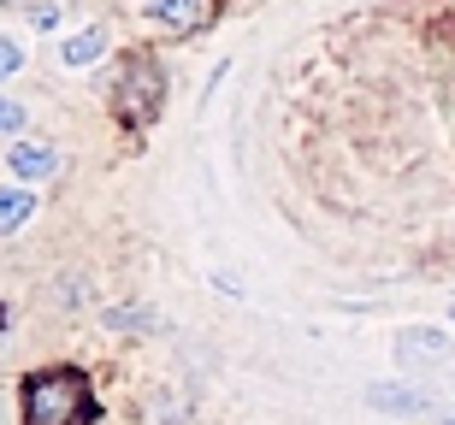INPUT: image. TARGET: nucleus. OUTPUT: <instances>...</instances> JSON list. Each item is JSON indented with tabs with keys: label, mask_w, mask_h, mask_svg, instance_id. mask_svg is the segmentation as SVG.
I'll return each instance as SVG.
<instances>
[{
	"label": "nucleus",
	"mask_w": 455,
	"mask_h": 425,
	"mask_svg": "<svg viewBox=\"0 0 455 425\" xmlns=\"http://www.w3.org/2000/svg\"><path fill=\"white\" fill-rule=\"evenodd\" d=\"M426 355H450L443 331H403L396 337V360H426Z\"/></svg>",
	"instance_id": "obj_7"
},
{
	"label": "nucleus",
	"mask_w": 455,
	"mask_h": 425,
	"mask_svg": "<svg viewBox=\"0 0 455 425\" xmlns=\"http://www.w3.org/2000/svg\"><path fill=\"white\" fill-rule=\"evenodd\" d=\"M160 89H166V71L154 66L148 53L124 59V77H118V89H113L118 119H124V124H136V130H142L148 119H160V101H166Z\"/></svg>",
	"instance_id": "obj_2"
},
{
	"label": "nucleus",
	"mask_w": 455,
	"mask_h": 425,
	"mask_svg": "<svg viewBox=\"0 0 455 425\" xmlns=\"http://www.w3.org/2000/svg\"><path fill=\"white\" fill-rule=\"evenodd\" d=\"M18 66H24V48H18V42H6V35H0V77H12Z\"/></svg>",
	"instance_id": "obj_9"
},
{
	"label": "nucleus",
	"mask_w": 455,
	"mask_h": 425,
	"mask_svg": "<svg viewBox=\"0 0 455 425\" xmlns=\"http://www.w3.org/2000/svg\"><path fill=\"white\" fill-rule=\"evenodd\" d=\"M148 18L160 30H196V24H207V6L202 0H154Z\"/></svg>",
	"instance_id": "obj_4"
},
{
	"label": "nucleus",
	"mask_w": 455,
	"mask_h": 425,
	"mask_svg": "<svg viewBox=\"0 0 455 425\" xmlns=\"http://www.w3.org/2000/svg\"><path fill=\"white\" fill-rule=\"evenodd\" d=\"M0 130H12V137L24 130V106H18V101H6V95H0Z\"/></svg>",
	"instance_id": "obj_10"
},
{
	"label": "nucleus",
	"mask_w": 455,
	"mask_h": 425,
	"mask_svg": "<svg viewBox=\"0 0 455 425\" xmlns=\"http://www.w3.org/2000/svg\"><path fill=\"white\" fill-rule=\"evenodd\" d=\"M6 166H12L18 177H48V171L60 166V148H48V142H12V148H6Z\"/></svg>",
	"instance_id": "obj_3"
},
{
	"label": "nucleus",
	"mask_w": 455,
	"mask_h": 425,
	"mask_svg": "<svg viewBox=\"0 0 455 425\" xmlns=\"http://www.w3.org/2000/svg\"><path fill=\"white\" fill-rule=\"evenodd\" d=\"M443 425H455V413H450V420H443Z\"/></svg>",
	"instance_id": "obj_13"
},
{
	"label": "nucleus",
	"mask_w": 455,
	"mask_h": 425,
	"mask_svg": "<svg viewBox=\"0 0 455 425\" xmlns=\"http://www.w3.org/2000/svg\"><path fill=\"white\" fill-rule=\"evenodd\" d=\"M367 402H372V408H385V413H426V408H432V396H426V390H403V384H372Z\"/></svg>",
	"instance_id": "obj_5"
},
{
	"label": "nucleus",
	"mask_w": 455,
	"mask_h": 425,
	"mask_svg": "<svg viewBox=\"0 0 455 425\" xmlns=\"http://www.w3.org/2000/svg\"><path fill=\"white\" fill-rule=\"evenodd\" d=\"M30 213H36V195H30V189H0V231H18Z\"/></svg>",
	"instance_id": "obj_8"
},
{
	"label": "nucleus",
	"mask_w": 455,
	"mask_h": 425,
	"mask_svg": "<svg viewBox=\"0 0 455 425\" xmlns=\"http://www.w3.org/2000/svg\"><path fill=\"white\" fill-rule=\"evenodd\" d=\"M95 390L84 373H36L24 384V425H89Z\"/></svg>",
	"instance_id": "obj_1"
},
{
	"label": "nucleus",
	"mask_w": 455,
	"mask_h": 425,
	"mask_svg": "<svg viewBox=\"0 0 455 425\" xmlns=\"http://www.w3.org/2000/svg\"><path fill=\"white\" fill-rule=\"evenodd\" d=\"M0 325H6V307H0Z\"/></svg>",
	"instance_id": "obj_12"
},
{
	"label": "nucleus",
	"mask_w": 455,
	"mask_h": 425,
	"mask_svg": "<svg viewBox=\"0 0 455 425\" xmlns=\"http://www.w3.org/2000/svg\"><path fill=\"white\" fill-rule=\"evenodd\" d=\"M101 48H107L101 30H77V35H66V42H60V66H95V59H101Z\"/></svg>",
	"instance_id": "obj_6"
},
{
	"label": "nucleus",
	"mask_w": 455,
	"mask_h": 425,
	"mask_svg": "<svg viewBox=\"0 0 455 425\" xmlns=\"http://www.w3.org/2000/svg\"><path fill=\"white\" fill-rule=\"evenodd\" d=\"M450 319H455V295H450Z\"/></svg>",
	"instance_id": "obj_11"
}]
</instances>
